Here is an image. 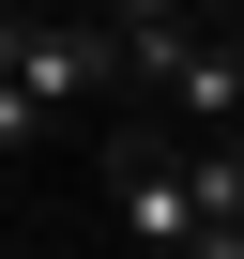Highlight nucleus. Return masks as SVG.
Segmentation results:
<instances>
[{"label": "nucleus", "instance_id": "obj_3", "mask_svg": "<svg viewBox=\"0 0 244 259\" xmlns=\"http://www.w3.org/2000/svg\"><path fill=\"white\" fill-rule=\"evenodd\" d=\"M183 259H244V229H198V244H183Z\"/></svg>", "mask_w": 244, "mask_h": 259}, {"label": "nucleus", "instance_id": "obj_2", "mask_svg": "<svg viewBox=\"0 0 244 259\" xmlns=\"http://www.w3.org/2000/svg\"><path fill=\"white\" fill-rule=\"evenodd\" d=\"M138 92L168 107V138H244V31H168Z\"/></svg>", "mask_w": 244, "mask_h": 259}, {"label": "nucleus", "instance_id": "obj_1", "mask_svg": "<svg viewBox=\"0 0 244 259\" xmlns=\"http://www.w3.org/2000/svg\"><path fill=\"white\" fill-rule=\"evenodd\" d=\"M138 92V46H122L107 16H46V0H16L0 16V138H76L92 107H122Z\"/></svg>", "mask_w": 244, "mask_h": 259}]
</instances>
